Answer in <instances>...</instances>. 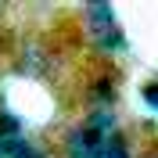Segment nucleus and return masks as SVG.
<instances>
[{
	"mask_svg": "<svg viewBox=\"0 0 158 158\" xmlns=\"http://www.w3.org/2000/svg\"><path fill=\"white\" fill-rule=\"evenodd\" d=\"M140 158H158V140H155V144H148V148L140 151Z\"/></svg>",
	"mask_w": 158,
	"mask_h": 158,
	"instance_id": "nucleus-10",
	"label": "nucleus"
},
{
	"mask_svg": "<svg viewBox=\"0 0 158 158\" xmlns=\"http://www.w3.org/2000/svg\"><path fill=\"white\" fill-rule=\"evenodd\" d=\"M104 158H137V151H133V144H129L122 133H115V137L104 144Z\"/></svg>",
	"mask_w": 158,
	"mask_h": 158,
	"instance_id": "nucleus-8",
	"label": "nucleus"
},
{
	"mask_svg": "<svg viewBox=\"0 0 158 158\" xmlns=\"http://www.w3.org/2000/svg\"><path fill=\"white\" fill-rule=\"evenodd\" d=\"M140 101H144L151 111H158V79H151V83L140 86Z\"/></svg>",
	"mask_w": 158,
	"mask_h": 158,
	"instance_id": "nucleus-9",
	"label": "nucleus"
},
{
	"mask_svg": "<svg viewBox=\"0 0 158 158\" xmlns=\"http://www.w3.org/2000/svg\"><path fill=\"white\" fill-rule=\"evenodd\" d=\"M83 126H90L101 140H111L118 133V115H115V108H86Z\"/></svg>",
	"mask_w": 158,
	"mask_h": 158,
	"instance_id": "nucleus-5",
	"label": "nucleus"
},
{
	"mask_svg": "<svg viewBox=\"0 0 158 158\" xmlns=\"http://www.w3.org/2000/svg\"><path fill=\"white\" fill-rule=\"evenodd\" d=\"M4 158H47V151L40 148L32 137H11V140H4Z\"/></svg>",
	"mask_w": 158,
	"mask_h": 158,
	"instance_id": "nucleus-6",
	"label": "nucleus"
},
{
	"mask_svg": "<svg viewBox=\"0 0 158 158\" xmlns=\"http://www.w3.org/2000/svg\"><path fill=\"white\" fill-rule=\"evenodd\" d=\"M79 25H83L86 43L101 58H115V54L126 50V29H122L111 4H86L79 11Z\"/></svg>",
	"mask_w": 158,
	"mask_h": 158,
	"instance_id": "nucleus-1",
	"label": "nucleus"
},
{
	"mask_svg": "<svg viewBox=\"0 0 158 158\" xmlns=\"http://www.w3.org/2000/svg\"><path fill=\"white\" fill-rule=\"evenodd\" d=\"M54 65V50L47 47V40L29 36L25 43L18 47V72L22 76H32V79H43Z\"/></svg>",
	"mask_w": 158,
	"mask_h": 158,
	"instance_id": "nucleus-3",
	"label": "nucleus"
},
{
	"mask_svg": "<svg viewBox=\"0 0 158 158\" xmlns=\"http://www.w3.org/2000/svg\"><path fill=\"white\" fill-rule=\"evenodd\" d=\"M0 158H4V140H0Z\"/></svg>",
	"mask_w": 158,
	"mask_h": 158,
	"instance_id": "nucleus-11",
	"label": "nucleus"
},
{
	"mask_svg": "<svg viewBox=\"0 0 158 158\" xmlns=\"http://www.w3.org/2000/svg\"><path fill=\"white\" fill-rule=\"evenodd\" d=\"M104 144H108V140H101L90 126L76 122V126H69L61 133L58 155L61 158H104Z\"/></svg>",
	"mask_w": 158,
	"mask_h": 158,
	"instance_id": "nucleus-2",
	"label": "nucleus"
},
{
	"mask_svg": "<svg viewBox=\"0 0 158 158\" xmlns=\"http://www.w3.org/2000/svg\"><path fill=\"white\" fill-rule=\"evenodd\" d=\"M25 133V126H22V118L15 115V111L0 108V140H11V137H22Z\"/></svg>",
	"mask_w": 158,
	"mask_h": 158,
	"instance_id": "nucleus-7",
	"label": "nucleus"
},
{
	"mask_svg": "<svg viewBox=\"0 0 158 158\" xmlns=\"http://www.w3.org/2000/svg\"><path fill=\"white\" fill-rule=\"evenodd\" d=\"M115 97H118V76L111 69H101L86 86V104L90 108H115Z\"/></svg>",
	"mask_w": 158,
	"mask_h": 158,
	"instance_id": "nucleus-4",
	"label": "nucleus"
}]
</instances>
